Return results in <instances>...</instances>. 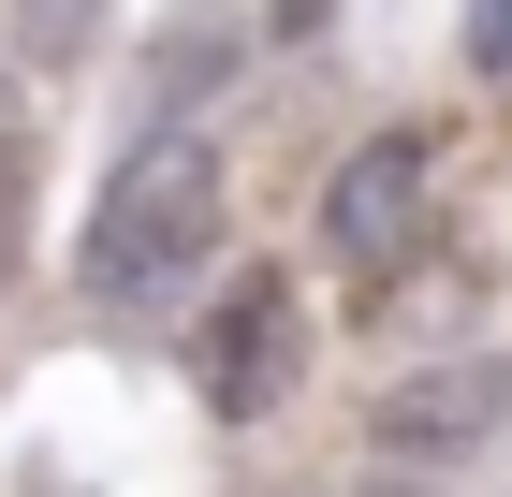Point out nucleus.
<instances>
[{
  "label": "nucleus",
  "instance_id": "6",
  "mask_svg": "<svg viewBox=\"0 0 512 497\" xmlns=\"http://www.w3.org/2000/svg\"><path fill=\"white\" fill-rule=\"evenodd\" d=\"M30 249V103H15V59H0V264Z\"/></svg>",
  "mask_w": 512,
  "mask_h": 497
},
{
  "label": "nucleus",
  "instance_id": "4",
  "mask_svg": "<svg viewBox=\"0 0 512 497\" xmlns=\"http://www.w3.org/2000/svg\"><path fill=\"white\" fill-rule=\"evenodd\" d=\"M498 424H512V351H454V366H410V381L366 395L381 454H483Z\"/></svg>",
  "mask_w": 512,
  "mask_h": 497
},
{
  "label": "nucleus",
  "instance_id": "5",
  "mask_svg": "<svg viewBox=\"0 0 512 497\" xmlns=\"http://www.w3.org/2000/svg\"><path fill=\"white\" fill-rule=\"evenodd\" d=\"M103 44V0H0V59L15 74H88Z\"/></svg>",
  "mask_w": 512,
  "mask_h": 497
},
{
  "label": "nucleus",
  "instance_id": "3",
  "mask_svg": "<svg viewBox=\"0 0 512 497\" xmlns=\"http://www.w3.org/2000/svg\"><path fill=\"white\" fill-rule=\"evenodd\" d=\"M425 220H439V132H366V147L322 176V205H308V234L352 278H395L425 249Z\"/></svg>",
  "mask_w": 512,
  "mask_h": 497
},
{
  "label": "nucleus",
  "instance_id": "8",
  "mask_svg": "<svg viewBox=\"0 0 512 497\" xmlns=\"http://www.w3.org/2000/svg\"><path fill=\"white\" fill-rule=\"evenodd\" d=\"M352 497H410V483H352Z\"/></svg>",
  "mask_w": 512,
  "mask_h": 497
},
{
  "label": "nucleus",
  "instance_id": "1",
  "mask_svg": "<svg viewBox=\"0 0 512 497\" xmlns=\"http://www.w3.org/2000/svg\"><path fill=\"white\" fill-rule=\"evenodd\" d=\"M220 220H235V176H220V147L205 132H132V161L103 176V205H88V307H176L205 278V249H220Z\"/></svg>",
  "mask_w": 512,
  "mask_h": 497
},
{
  "label": "nucleus",
  "instance_id": "9",
  "mask_svg": "<svg viewBox=\"0 0 512 497\" xmlns=\"http://www.w3.org/2000/svg\"><path fill=\"white\" fill-rule=\"evenodd\" d=\"M498 497H512V483H498Z\"/></svg>",
  "mask_w": 512,
  "mask_h": 497
},
{
  "label": "nucleus",
  "instance_id": "7",
  "mask_svg": "<svg viewBox=\"0 0 512 497\" xmlns=\"http://www.w3.org/2000/svg\"><path fill=\"white\" fill-rule=\"evenodd\" d=\"M322 15H337V0H278V30H322Z\"/></svg>",
  "mask_w": 512,
  "mask_h": 497
},
{
  "label": "nucleus",
  "instance_id": "2",
  "mask_svg": "<svg viewBox=\"0 0 512 497\" xmlns=\"http://www.w3.org/2000/svg\"><path fill=\"white\" fill-rule=\"evenodd\" d=\"M293 366H308V307H293V278L278 264H235L220 293H205L191 322V395L220 424H264L278 395H293Z\"/></svg>",
  "mask_w": 512,
  "mask_h": 497
}]
</instances>
